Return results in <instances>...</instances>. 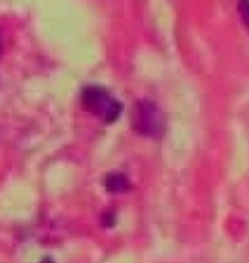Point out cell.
Segmentation results:
<instances>
[{"label":"cell","instance_id":"obj_6","mask_svg":"<svg viewBox=\"0 0 249 263\" xmlns=\"http://www.w3.org/2000/svg\"><path fill=\"white\" fill-rule=\"evenodd\" d=\"M42 263H54L53 262V259H50V257H44L42 260Z\"/></svg>","mask_w":249,"mask_h":263},{"label":"cell","instance_id":"obj_4","mask_svg":"<svg viewBox=\"0 0 249 263\" xmlns=\"http://www.w3.org/2000/svg\"><path fill=\"white\" fill-rule=\"evenodd\" d=\"M238 9L240 18L249 27V0H238Z\"/></svg>","mask_w":249,"mask_h":263},{"label":"cell","instance_id":"obj_1","mask_svg":"<svg viewBox=\"0 0 249 263\" xmlns=\"http://www.w3.org/2000/svg\"><path fill=\"white\" fill-rule=\"evenodd\" d=\"M132 128L146 137H158L164 129V118L151 100H139L132 109Z\"/></svg>","mask_w":249,"mask_h":263},{"label":"cell","instance_id":"obj_5","mask_svg":"<svg viewBox=\"0 0 249 263\" xmlns=\"http://www.w3.org/2000/svg\"><path fill=\"white\" fill-rule=\"evenodd\" d=\"M114 223V215L112 213H104L103 215V225L104 227H113Z\"/></svg>","mask_w":249,"mask_h":263},{"label":"cell","instance_id":"obj_3","mask_svg":"<svg viewBox=\"0 0 249 263\" xmlns=\"http://www.w3.org/2000/svg\"><path fill=\"white\" fill-rule=\"evenodd\" d=\"M106 189L109 193H123L129 189V181L120 172H113L106 177Z\"/></svg>","mask_w":249,"mask_h":263},{"label":"cell","instance_id":"obj_2","mask_svg":"<svg viewBox=\"0 0 249 263\" xmlns=\"http://www.w3.org/2000/svg\"><path fill=\"white\" fill-rule=\"evenodd\" d=\"M82 105L88 112L103 118L104 122H114L122 112V103L97 85H88L84 88Z\"/></svg>","mask_w":249,"mask_h":263}]
</instances>
